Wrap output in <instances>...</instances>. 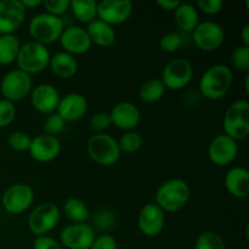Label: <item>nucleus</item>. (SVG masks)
<instances>
[{
    "instance_id": "obj_1",
    "label": "nucleus",
    "mask_w": 249,
    "mask_h": 249,
    "mask_svg": "<svg viewBox=\"0 0 249 249\" xmlns=\"http://www.w3.org/2000/svg\"><path fill=\"white\" fill-rule=\"evenodd\" d=\"M191 197V189L185 180L175 178L167 180L157 189L155 195L156 204L163 212L180 211L186 206Z\"/></svg>"
},
{
    "instance_id": "obj_2",
    "label": "nucleus",
    "mask_w": 249,
    "mask_h": 249,
    "mask_svg": "<svg viewBox=\"0 0 249 249\" xmlns=\"http://www.w3.org/2000/svg\"><path fill=\"white\" fill-rule=\"evenodd\" d=\"M233 74L229 66L214 65L209 67L199 80V91L208 100H220L232 85Z\"/></svg>"
},
{
    "instance_id": "obj_3",
    "label": "nucleus",
    "mask_w": 249,
    "mask_h": 249,
    "mask_svg": "<svg viewBox=\"0 0 249 249\" xmlns=\"http://www.w3.org/2000/svg\"><path fill=\"white\" fill-rule=\"evenodd\" d=\"M28 29L34 41L46 46L48 44H53L60 39L65 29V23L61 17L44 12L32 17Z\"/></svg>"
},
{
    "instance_id": "obj_4",
    "label": "nucleus",
    "mask_w": 249,
    "mask_h": 249,
    "mask_svg": "<svg viewBox=\"0 0 249 249\" xmlns=\"http://www.w3.org/2000/svg\"><path fill=\"white\" fill-rule=\"evenodd\" d=\"M50 51L45 45L32 40L21 45L16 62L18 70L31 75L45 70L50 62Z\"/></svg>"
},
{
    "instance_id": "obj_5",
    "label": "nucleus",
    "mask_w": 249,
    "mask_h": 249,
    "mask_svg": "<svg viewBox=\"0 0 249 249\" xmlns=\"http://www.w3.org/2000/svg\"><path fill=\"white\" fill-rule=\"evenodd\" d=\"M88 153L96 164L109 167L121 158V148L118 141L108 134L100 133L91 136L88 141Z\"/></svg>"
},
{
    "instance_id": "obj_6",
    "label": "nucleus",
    "mask_w": 249,
    "mask_h": 249,
    "mask_svg": "<svg viewBox=\"0 0 249 249\" xmlns=\"http://www.w3.org/2000/svg\"><path fill=\"white\" fill-rule=\"evenodd\" d=\"M223 124L225 135L235 141L243 140L249 133V102L246 100L232 102L226 109Z\"/></svg>"
},
{
    "instance_id": "obj_7",
    "label": "nucleus",
    "mask_w": 249,
    "mask_h": 249,
    "mask_svg": "<svg viewBox=\"0 0 249 249\" xmlns=\"http://www.w3.org/2000/svg\"><path fill=\"white\" fill-rule=\"evenodd\" d=\"M60 209L55 203H40L32 211L28 216V226L36 237L45 236L56 228L60 221Z\"/></svg>"
},
{
    "instance_id": "obj_8",
    "label": "nucleus",
    "mask_w": 249,
    "mask_h": 249,
    "mask_svg": "<svg viewBox=\"0 0 249 249\" xmlns=\"http://www.w3.org/2000/svg\"><path fill=\"white\" fill-rule=\"evenodd\" d=\"M194 78V66L186 58H174L165 65L162 83L165 89L180 90L187 87Z\"/></svg>"
},
{
    "instance_id": "obj_9",
    "label": "nucleus",
    "mask_w": 249,
    "mask_h": 249,
    "mask_svg": "<svg viewBox=\"0 0 249 249\" xmlns=\"http://www.w3.org/2000/svg\"><path fill=\"white\" fill-rule=\"evenodd\" d=\"M0 91L5 100L11 102L23 100L32 91L31 75L18 68L10 71L2 78Z\"/></svg>"
},
{
    "instance_id": "obj_10",
    "label": "nucleus",
    "mask_w": 249,
    "mask_h": 249,
    "mask_svg": "<svg viewBox=\"0 0 249 249\" xmlns=\"http://www.w3.org/2000/svg\"><path fill=\"white\" fill-rule=\"evenodd\" d=\"M192 40L199 50L207 53L215 51L225 40V31L218 22H199L198 26L192 32Z\"/></svg>"
},
{
    "instance_id": "obj_11",
    "label": "nucleus",
    "mask_w": 249,
    "mask_h": 249,
    "mask_svg": "<svg viewBox=\"0 0 249 249\" xmlns=\"http://www.w3.org/2000/svg\"><path fill=\"white\" fill-rule=\"evenodd\" d=\"M96 233L89 224H71L62 229L60 241L67 249H90Z\"/></svg>"
},
{
    "instance_id": "obj_12",
    "label": "nucleus",
    "mask_w": 249,
    "mask_h": 249,
    "mask_svg": "<svg viewBox=\"0 0 249 249\" xmlns=\"http://www.w3.org/2000/svg\"><path fill=\"white\" fill-rule=\"evenodd\" d=\"M1 202L10 214H21L33 204L34 191L27 184H15L4 192Z\"/></svg>"
},
{
    "instance_id": "obj_13",
    "label": "nucleus",
    "mask_w": 249,
    "mask_h": 249,
    "mask_svg": "<svg viewBox=\"0 0 249 249\" xmlns=\"http://www.w3.org/2000/svg\"><path fill=\"white\" fill-rule=\"evenodd\" d=\"M133 2L130 0H102L97 2V17L111 24H121L133 14Z\"/></svg>"
},
{
    "instance_id": "obj_14",
    "label": "nucleus",
    "mask_w": 249,
    "mask_h": 249,
    "mask_svg": "<svg viewBox=\"0 0 249 249\" xmlns=\"http://www.w3.org/2000/svg\"><path fill=\"white\" fill-rule=\"evenodd\" d=\"M27 10L21 0L0 1V34H12L26 19Z\"/></svg>"
},
{
    "instance_id": "obj_15",
    "label": "nucleus",
    "mask_w": 249,
    "mask_h": 249,
    "mask_svg": "<svg viewBox=\"0 0 249 249\" xmlns=\"http://www.w3.org/2000/svg\"><path fill=\"white\" fill-rule=\"evenodd\" d=\"M164 212L156 203H147L141 208L138 218V226L141 233L147 237L158 236L164 229Z\"/></svg>"
},
{
    "instance_id": "obj_16",
    "label": "nucleus",
    "mask_w": 249,
    "mask_h": 249,
    "mask_svg": "<svg viewBox=\"0 0 249 249\" xmlns=\"http://www.w3.org/2000/svg\"><path fill=\"white\" fill-rule=\"evenodd\" d=\"M238 153L237 141L221 134L211 141L208 147L209 160L216 165H228L235 160Z\"/></svg>"
},
{
    "instance_id": "obj_17",
    "label": "nucleus",
    "mask_w": 249,
    "mask_h": 249,
    "mask_svg": "<svg viewBox=\"0 0 249 249\" xmlns=\"http://www.w3.org/2000/svg\"><path fill=\"white\" fill-rule=\"evenodd\" d=\"M58 40L66 53L73 56L88 53L92 45L87 29L79 26H70L63 29Z\"/></svg>"
},
{
    "instance_id": "obj_18",
    "label": "nucleus",
    "mask_w": 249,
    "mask_h": 249,
    "mask_svg": "<svg viewBox=\"0 0 249 249\" xmlns=\"http://www.w3.org/2000/svg\"><path fill=\"white\" fill-rule=\"evenodd\" d=\"M29 155L36 162L48 163L58 157L61 152V142L56 136L40 134L32 139Z\"/></svg>"
},
{
    "instance_id": "obj_19",
    "label": "nucleus",
    "mask_w": 249,
    "mask_h": 249,
    "mask_svg": "<svg viewBox=\"0 0 249 249\" xmlns=\"http://www.w3.org/2000/svg\"><path fill=\"white\" fill-rule=\"evenodd\" d=\"M60 92L53 85L43 84L36 85L31 91V102L34 108L40 113H55L60 102Z\"/></svg>"
},
{
    "instance_id": "obj_20",
    "label": "nucleus",
    "mask_w": 249,
    "mask_h": 249,
    "mask_svg": "<svg viewBox=\"0 0 249 249\" xmlns=\"http://www.w3.org/2000/svg\"><path fill=\"white\" fill-rule=\"evenodd\" d=\"M88 111V101L84 95L71 92L60 99L56 113L65 122L79 121Z\"/></svg>"
},
{
    "instance_id": "obj_21",
    "label": "nucleus",
    "mask_w": 249,
    "mask_h": 249,
    "mask_svg": "<svg viewBox=\"0 0 249 249\" xmlns=\"http://www.w3.org/2000/svg\"><path fill=\"white\" fill-rule=\"evenodd\" d=\"M112 124L123 130L131 131L139 125L141 119L140 111L134 104L128 101L118 102L109 112Z\"/></svg>"
},
{
    "instance_id": "obj_22",
    "label": "nucleus",
    "mask_w": 249,
    "mask_h": 249,
    "mask_svg": "<svg viewBox=\"0 0 249 249\" xmlns=\"http://www.w3.org/2000/svg\"><path fill=\"white\" fill-rule=\"evenodd\" d=\"M226 190L237 198H246L249 195V172L243 167H233L228 170L224 179Z\"/></svg>"
},
{
    "instance_id": "obj_23",
    "label": "nucleus",
    "mask_w": 249,
    "mask_h": 249,
    "mask_svg": "<svg viewBox=\"0 0 249 249\" xmlns=\"http://www.w3.org/2000/svg\"><path fill=\"white\" fill-rule=\"evenodd\" d=\"M50 70L55 75L63 79L72 78L78 71V61L66 51H58L50 57Z\"/></svg>"
},
{
    "instance_id": "obj_24",
    "label": "nucleus",
    "mask_w": 249,
    "mask_h": 249,
    "mask_svg": "<svg viewBox=\"0 0 249 249\" xmlns=\"http://www.w3.org/2000/svg\"><path fill=\"white\" fill-rule=\"evenodd\" d=\"M87 33L91 43L99 46H109L116 40V32L113 27L99 18H95L88 23Z\"/></svg>"
},
{
    "instance_id": "obj_25",
    "label": "nucleus",
    "mask_w": 249,
    "mask_h": 249,
    "mask_svg": "<svg viewBox=\"0 0 249 249\" xmlns=\"http://www.w3.org/2000/svg\"><path fill=\"white\" fill-rule=\"evenodd\" d=\"M174 18L180 31L190 33V32H194V29L198 26L199 12L195 5L181 2L174 11Z\"/></svg>"
},
{
    "instance_id": "obj_26",
    "label": "nucleus",
    "mask_w": 249,
    "mask_h": 249,
    "mask_svg": "<svg viewBox=\"0 0 249 249\" xmlns=\"http://www.w3.org/2000/svg\"><path fill=\"white\" fill-rule=\"evenodd\" d=\"M19 44L18 38L14 34L0 36V65H10L15 62L18 55Z\"/></svg>"
},
{
    "instance_id": "obj_27",
    "label": "nucleus",
    "mask_w": 249,
    "mask_h": 249,
    "mask_svg": "<svg viewBox=\"0 0 249 249\" xmlns=\"http://www.w3.org/2000/svg\"><path fill=\"white\" fill-rule=\"evenodd\" d=\"M70 9L78 21L90 23L97 17V2L95 0H71Z\"/></svg>"
},
{
    "instance_id": "obj_28",
    "label": "nucleus",
    "mask_w": 249,
    "mask_h": 249,
    "mask_svg": "<svg viewBox=\"0 0 249 249\" xmlns=\"http://www.w3.org/2000/svg\"><path fill=\"white\" fill-rule=\"evenodd\" d=\"M65 214L74 224H85L89 219V208L79 198H68L63 204Z\"/></svg>"
},
{
    "instance_id": "obj_29",
    "label": "nucleus",
    "mask_w": 249,
    "mask_h": 249,
    "mask_svg": "<svg viewBox=\"0 0 249 249\" xmlns=\"http://www.w3.org/2000/svg\"><path fill=\"white\" fill-rule=\"evenodd\" d=\"M165 87L160 79H150L141 85L139 90V97L146 104H153L160 101L165 92Z\"/></svg>"
},
{
    "instance_id": "obj_30",
    "label": "nucleus",
    "mask_w": 249,
    "mask_h": 249,
    "mask_svg": "<svg viewBox=\"0 0 249 249\" xmlns=\"http://www.w3.org/2000/svg\"><path fill=\"white\" fill-rule=\"evenodd\" d=\"M195 249H226V245L223 237L216 232L204 231L197 237Z\"/></svg>"
},
{
    "instance_id": "obj_31",
    "label": "nucleus",
    "mask_w": 249,
    "mask_h": 249,
    "mask_svg": "<svg viewBox=\"0 0 249 249\" xmlns=\"http://www.w3.org/2000/svg\"><path fill=\"white\" fill-rule=\"evenodd\" d=\"M118 146L121 148V152L134 153L140 150L141 146H142V138H141L140 134L134 130L126 131L119 139Z\"/></svg>"
},
{
    "instance_id": "obj_32",
    "label": "nucleus",
    "mask_w": 249,
    "mask_h": 249,
    "mask_svg": "<svg viewBox=\"0 0 249 249\" xmlns=\"http://www.w3.org/2000/svg\"><path fill=\"white\" fill-rule=\"evenodd\" d=\"M94 226L100 231H108L114 225V215L108 209H99L92 216ZM92 226V228H94Z\"/></svg>"
},
{
    "instance_id": "obj_33",
    "label": "nucleus",
    "mask_w": 249,
    "mask_h": 249,
    "mask_svg": "<svg viewBox=\"0 0 249 249\" xmlns=\"http://www.w3.org/2000/svg\"><path fill=\"white\" fill-rule=\"evenodd\" d=\"M32 138L23 131H14L9 136V146L16 152H26L31 147Z\"/></svg>"
},
{
    "instance_id": "obj_34",
    "label": "nucleus",
    "mask_w": 249,
    "mask_h": 249,
    "mask_svg": "<svg viewBox=\"0 0 249 249\" xmlns=\"http://www.w3.org/2000/svg\"><path fill=\"white\" fill-rule=\"evenodd\" d=\"M231 63L236 70L248 72L249 71V46L241 45L233 50L231 55Z\"/></svg>"
},
{
    "instance_id": "obj_35",
    "label": "nucleus",
    "mask_w": 249,
    "mask_h": 249,
    "mask_svg": "<svg viewBox=\"0 0 249 249\" xmlns=\"http://www.w3.org/2000/svg\"><path fill=\"white\" fill-rule=\"evenodd\" d=\"M65 125H66V122L63 121L57 113H51L49 114V117L45 119V122H44L43 128H44V131H45L44 134L55 136L57 135V134H60L61 131L65 129Z\"/></svg>"
},
{
    "instance_id": "obj_36",
    "label": "nucleus",
    "mask_w": 249,
    "mask_h": 249,
    "mask_svg": "<svg viewBox=\"0 0 249 249\" xmlns=\"http://www.w3.org/2000/svg\"><path fill=\"white\" fill-rule=\"evenodd\" d=\"M16 117V107L9 100H0V128L7 126L14 122Z\"/></svg>"
},
{
    "instance_id": "obj_37",
    "label": "nucleus",
    "mask_w": 249,
    "mask_h": 249,
    "mask_svg": "<svg viewBox=\"0 0 249 249\" xmlns=\"http://www.w3.org/2000/svg\"><path fill=\"white\" fill-rule=\"evenodd\" d=\"M182 44L181 36L178 33H167L163 36L160 40V48L164 53H175L179 50V48Z\"/></svg>"
},
{
    "instance_id": "obj_38",
    "label": "nucleus",
    "mask_w": 249,
    "mask_h": 249,
    "mask_svg": "<svg viewBox=\"0 0 249 249\" xmlns=\"http://www.w3.org/2000/svg\"><path fill=\"white\" fill-rule=\"evenodd\" d=\"M111 117H109V113H107V112H99V113L94 114V117H91L89 122L90 129L96 131L97 134L104 133L105 130H107L111 126Z\"/></svg>"
},
{
    "instance_id": "obj_39",
    "label": "nucleus",
    "mask_w": 249,
    "mask_h": 249,
    "mask_svg": "<svg viewBox=\"0 0 249 249\" xmlns=\"http://www.w3.org/2000/svg\"><path fill=\"white\" fill-rule=\"evenodd\" d=\"M43 5L48 14L60 17L70 9L71 0H45Z\"/></svg>"
},
{
    "instance_id": "obj_40",
    "label": "nucleus",
    "mask_w": 249,
    "mask_h": 249,
    "mask_svg": "<svg viewBox=\"0 0 249 249\" xmlns=\"http://www.w3.org/2000/svg\"><path fill=\"white\" fill-rule=\"evenodd\" d=\"M224 7L223 0H197V10L207 15H215Z\"/></svg>"
},
{
    "instance_id": "obj_41",
    "label": "nucleus",
    "mask_w": 249,
    "mask_h": 249,
    "mask_svg": "<svg viewBox=\"0 0 249 249\" xmlns=\"http://www.w3.org/2000/svg\"><path fill=\"white\" fill-rule=\"evenodd\" d=\"M90 249H118V247H117V241L113 236L102 233L95 237Z\"/></svg>"
},
{
    "instance_id": "obj_42",
    "label": "nucleus",
    "mask_w": 249,
    "mask_h": 249,
    "mask_svg": "<svg viewBox=\"0 0 249 249\" xmlns=\"http://www.w3.org/2000/svg\"><path fill=\"white\" fill-rule=\"evenodd\" d=\"M33 249H62V247L55 238L45 235L34 238Z\"/></svg>"
},
{
    "instance_id": "obj_43",
    "label": "nucleus",
    "mask_w": 249,
    "mask_h": 249,
    "mask_svg": "<svg viewBox=\"0 0 249 249\" xmlns=\"http://www.w3.org/2000/svg\"><path fill=\"white\" fill-rule=\"evenodd\" d=\"M181 4L179 0H157V5L165 11H175Z\"/></svg>"
},
{
    "instance_id": "obj_44",
    "label": "nucleus",
    "mask_w": 249,
    "mask_h": 249,
    "mask_svg": "<svg viewBox=\"0 0 249 249\" xmlns=\"http://www.w3.org/2000/svg\"><path fill=\"white\" fill-rule=\"evenodd\" d=\"M22 5L24 6V9H34V7H38L40 5H43L41 0H21Z\"/></svg>"
},
{
    "instance_id": "obj_45",
    "label": "nucleus",
    "mask_w": 249,
    "mask_h": 249,
    "mask_svg": "<svg viewBox=\"0 0 249 249\" xmlns=\"http://www.w3.org/2000/svg\"><path fill=\"white\" fill-rule=\"evenodd\" d=\"M241 39L243 41V45L249 46V24H245L241 31Z\"/></svg>"
}]
</instances>
